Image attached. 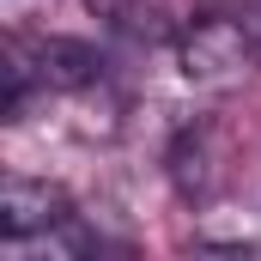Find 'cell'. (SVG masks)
Returning a JSON list of instances; mask_svg holds the SVG:
<instances>
[{
	"label": "cell",
	"instance_id": "cell-1",
	"mask_svg": "<svg viewBox=\"0 0 261 261\" xmlns=\"http://www.w3.org/2000/svg\"><path fill=\"white\" fill-rule=\"evenodd\" d=\"M176 61L195 85L231 91L261 67V37L249 24V12H213V18H195L176 37Z\"/></svg>",
	"mask_w": 261,
	"mask_h": 261
},
{
	"label": "cell",
	"instance_id": "cell-2",
	"mask_svg": "<svg viewBox=\"0 0 261 261\" xmlns=\"http://www.w3.org/2000/svg\"><path fill=\"white\" fill-rule=\"evenodd\" d=\"M73 219V200L55 182H37V176H6L0 189V231L6 243H24V237H49Z\"/></svg>",
	"mask_w": 261,
	"mask_h": 261
},
{
	"label": "cell",
	"instance_id": "cell-3",
	"mask_svg": "<svg viewBox=\"0 0 261 261\" xmlns=\"http://www.w3.org/2000/svg\"><path fill=\"white\" fill-rule=\"evenodd\" d=\"M12 49L24 55L31 79L43 91H85L103 79V55L91 43H73V37H37V43H12Z\"/></svg>",
	"mask_w": 261,
	"mask_h": 261
},
{
	"label": "cell",
	"instance_id": "cell-4",
	"mask_svg": "<svg viewBox=\"0 0 261 261\" xmlns=\"http://www.w3.org/2000/svg\"><path fill=\"white\" fill-rule=\"evenodd\" d=\"M170 182H176L182 200H213L219 182H225V134L206 128V122L182 128L176 146H170Z\"/></svg>",
	"mask_w": 261,
	"mask_h": 261
},
{
	"label": "cell",
	"instance_id": "cell-5",
	"mask_svg": "<svg viewBox=\"0 0 261 261\" xmlns=\"http://www.w3.org/2000/svg\"><path fill=\"white\" fill-rule=\"evenodd\" d=\"M85 6L122 37H140V43L170 37V0H85Z\"/></svg>",
	"mask_w": 261,
	"mask_h": 261
}]
</instances>
